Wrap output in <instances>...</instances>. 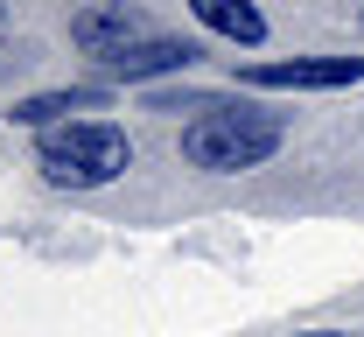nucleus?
Masks as SVG:
<instances>
[{
    "label": "nucleus",
    "instance_id": "f257e3e1",
    "mask_svg": "<svg viewBox=\"0 0 364 337\" xmlns=\"http://www.w3.org/2000/svg\"><path fill=\"white\" fill-rule=\"evenodd\" d=\"M287 147V120L252 105V98H218L210 113H196L182 127V162L203 169V176H245V169H267L273 155Z\"/></svg>",
    "mask_w": 364,
    "mask_h": 337
},
{
    "label": "nucleus",
    "instance_id": "f03ea898",
    "mask_svg": "<svg viewBox=\"0 0 364 337\" xmlns=\"http://www.w3.org/2000/svg\"><path fill=\"white\" fill-rule=\"evenodd\" d=\"M36 169L49 190H105L134 169V141L112 120H70V127H49L36 141Z\"/></svg>",
    "mask_w": 364,
    "mask_h": 337
},
{
    "label": "nucleus",
    "instance_id": "7ed1b4c3",
    "mask_svg": "<svg viewBox=\"0 0 364 337\" xmlns=\"http://www.w3.org/2000/svg\"><path fill=\"white\" fill-rule=\"evenodd\" d=\"M154 36V21L140 14V7H127V0H85L77 14H70V43L85 49L91 63H112V56H127L134 43H147Z\"/></svg>",
    "mask_w": 364,
    "mask_h": 337
},
{
    "label": "nucleus",
    "instance_id": "20e7f679",
    "mask_svg": "<svg viewBox=\"0 0 364 337\" xmlns=\"http://www.w3.org/2000/svg\"><path fill=\"white\" fill-rule=\"evenodd\" d=\"M364 78V56H294V63H252L245 85L259 92H343Z\"/></svg>",
    "mask_w": 364,
    "mask_h": 337
},
{
    "label": "nucleus",
    "instance_id": "39448f33",
    "mask_svg": "<svg viewBox=\"0 0 364 337\" xmlns=\"http://www.w3.org/2000/svg\"><path fill=\"white\" fill-rule=\"evenodd\" d=\"M203 49L196 43H176V36H147V43H134L127 56H112V63H98V71H112L119 85H147V78H161V71H189Z\"/></svg>",
    "mask_w": 364,
    "mask_h": 337
},
{
    "label": "nucleus",
    "instance_id": "423d86ee",
    "mask_svg": "<svg viewBox=\"0 0 364 337\" xmlns=\"http://www.w3.org/2000/svg\"><path fill=\"white\" fill-rule=\"evenodd\" d=\"M105 105H112V92H98V85H70V92H36V98H21L7 120H14V127L49 134V127H70V113H105Z\"/></svg>",
    "mask_w": 364,
    "mask_h": 337
},
{
    "label": "nucleus",
    "instance_id": "0eeeda50",
    "mask_svg": "<svg viewBox=\"0 0 364 337\" xmlns=\"http://www.w3.org/2000/svg\"><path fill=\"white\" fill-rule=\"evenodd\" d=\"M189 14H196L210 36L238 43V49H259V43H267V14H259L252 0H189Z\"/></svg>",
    "mask_w": 364,
    "mask_h": 337
},
{
    "label": "nucleus",
    "instance_id": "6e6552de",
    "mask_svg": "<svg viewBox=\"0 0 364 337\" xmlns=\"http://www.w3.org/2000/svg\"><path fill=\"white\" fill-rule=\"evenodd\" d=\"M218 98H203V92H147V113H210Z\"/></svg>",
    "mask_w": 364,
    "mask_h": 337
},
{
    "label": "nucleus",
    "instance_id": "1a4fd4ad",
    "mask_svg": "<svg viewBox=\"0 0 364 337\" xmlns=\"http://www.w3.org/2000/svg\"><path fill=\"white\" fill-rule=\"evenodd\" d=\"M309 337H350V331H309Z\"/></svg>",
    "mask_w": 364,
    "mask_h": 337
},
{
    "label": "nucleus",
    "instance_id": "9d476101",
    "mask_svg": "<svg viewBox=\"0 0 364 337\" xmlns=\"http://www.w3.org/2000/svg\"><path fill=\"white\" fill-rule=\"evenodd\" d=\"M0 21H7V0H0Z\"/></svg>",
    "mask_w": 364,
    "mask_h": 337
}]
</instances>
